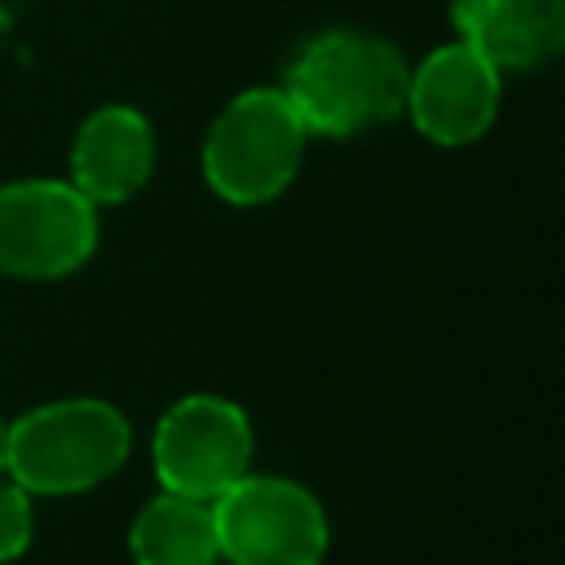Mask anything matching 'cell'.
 Instances as JSON below:
<instances>
[{
    "label": "cell",
    "instance_id": "1",
    "mask_svg": "<svg viewBox=\"0 0 565 565\" xmlns=\"http://www.w3.org/2000/svg\"><path fill=\"white\" fill-rule=\"evenodd\" d=\"M411 66L402 53L366 31H322L287 66L282 93L313 137H353L402 115Z\"/></svg>",
    "mask_w": 565,
    "mask_h": 565
},
{
    "label": "cell",
    "instance_id": "2",
    "mask_svg": "<svg viewBox=\"0 0 565 565\" xmlns=\"http://www.w3.org/2000/svg\"><path fill=\"white\" fill-rule=\"evenodd\" d=\"M132 428L102 397L44 402L4 424V472L26 494H79L124 468Z\"/></svg>",
    "mask_w": 565,
    "mask_h": 565
},
{
    "label": "cell",
    "instance_id": "3",
    "mask_svg": "<svg viewBox=\"0 0 565 565\" xmlns=\"http://www.w3.org/2000/svg\"><path fill=\"white\" fill-rule=\"evenodd\" d=\"M305 124L282 88H243L203 137V181L234 207L278 199L305 159Z\"/></svg>",
    "mask_w": 565,
    "mask_h": 565
},
{
    "label": "cell",
    "instance_id": "4",
    "mask_svg": "<svg viewBox=\"0 0 565 565\" xmlns=\"http://www.w3.org/2000/svg\"><path fill=\"white\" fill-rule=\"evenodd\" d=\"M212 525L230 565H322L331 543L318 494L291 477L243 472L212 499Z\"/></svg>",
    "mask_w": 565,
    "mask_h": 565
},
{
    "label": "cell",
    "instance_id": "5",
    "mask_svg": "<svg viewBox=\"0 0 565 565\" xmlns=\"http://www.w3.org/2000/svg\"><path fill=\"white\" fill-rule=\"evenodd\" d=\"M150 459H154V477L163 490L212 503L247 472L252 424L243 406L230 397L185 393L159 415Z\"/></svg>",
    "mask_w": 565,
    "mask_h": 565
},
{
    "label": "cell",
    "instance_id": "6",
    "mask_svg": "<svg viewBox=\"0 0 565 565\" xmlns=\"http://www.w3.org/2000/svg\"><path fill=\"white\" fill-rule=\"evenodd\" d=\"M97 247V207L57 177L0 185V274L66 278Z\"/></svg>",
    "mask_w": 565,
    "mask_h": 565
},
{
    "label": "cell",
    "instance_id": "7",
    "mask_svg": "<svg viewBox=\"0 0 565 565\" xmlns=\"http://www.w3.org/2000/svg\"><path fill=\"white\" fill-rule=\"evenodd\" d=\"M402 110L437 146H468L490 132L499 115V71L463 40L433 49L406 75Z\"/></svg>",
    "mask_w": 565,
    "mask_h": 565
},
{
    "label": "cell",
    "instance_id": "8",
    "mask_svg": "<svg viewBox=\"0 0 565 565\" xmlns=\"http://www.w3.org/2000/svg\"><path fill=\"white\" fill-rule=\"evenodd\" d=\"M154 172L150 119L132 106H97L71 141V185L93 203H128Z\"/></svg>",
    "mask_w": 565,
    "mask_h": 565
},
{
    "label": "cell",
    "instance_id": "9",
    "mask_svg": "<svg viewBox=\"0 0 565 565\" xmlns=\"http://www.w3.org/2000/svg\"><path fill=\"white\" fill-rule=\"evenodd\" d=\"M450 22L499 75L543 66L565 44V0H450Z\"/></svg>",
    "mask_w": 565,
    "mask_h": 565
},
{
    "label": "cell",
    "instance_id": "10",
    "mask_svg": "<svg viewBox=\"0 0 565 565\" xmlns=\"http://www.w3.org/2000/svg\"><path fill=\"white\" fill-rule=\"evenodd\" d=\"M132 565H216V525L212 503L185 494H154L128 525Z\"/></svg>",
    "mask_w": 565,
    "mask_h": 565
},
{
    "label": "cell",
    "instance_id": "11",
    "mask_svg": "<svg viewBox=\"0 0 565 565\" xmlns=\"http://www.w3.org/2000/svg\"><path fill=\"white\" fill-rule=\"evenodd\" d=\"M31 534H35L31 494L9 472H0V565L4 561H18L31 547Z\"/></svg>",
    "mask_w": 565,
    "mask_h": 565
},
{
    "label": "cell",
    "instance_id": "12",
    "mask_svg": "<svg viewBox=\"0 0 565 565\" xmlns=\"http://www.w3.org/2000/svg\"><path fill=\"white\" fill-rule=\"evenodd\" d=\"M0 472H4V419H0Z\"/></svg>",
    "mask_w": 565,
    "mask_h": 565
}]
</instances>
